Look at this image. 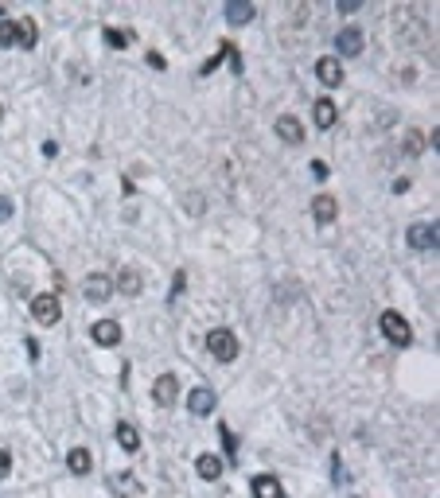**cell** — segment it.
<instances>
[{
  "instance_id": "1",
  "label": "cell",
  "mask_w": 440,
  "mask_h": 498,
  "mask_svg": "<svg viewBox=\"0 0 440 498\" xmlns=\"http://www.w3.org/2000/svg\"><path fill=\"white\" fill-rule=\"evenodd\" d=\"M206 351H211L219 362H234V359H238V339H234V331H226V327L206 331Z\"/></svg>"
},
{
  "instance_id": "2",
  "label": "cell",
  "mask_w": 440,
  "mask_h": 498,
  "mask_svg": "<svg viewBox=\"0 0 440 498\" xmlns=\"http://www.w3.org/2000/svg\"><path fill=\"white\" fill-rule=\"evenodd\" d=\"M31 315H36L39 327H55V323H59V315H63L59 296H51V292L36 296V300H31Z\"/></svg>"
},
{
  "instance_id": "3",
  "label": "cell",
  "mask_w": 440,
  "mask_h": 498,
  "mask_svg": "<svg viewBox=\"0 0 440 498\" xmlns=\"http://www.w3.org/2000/svg\"><path fill=\"white\" fill-rule=\"evenodd\" d=\"M382 335H386L394 346H405V343L413 339V327H409V323H405L397 312H382Z\"/></svg>"
},
{
  "instance_id": "4",
  "label": "cell",
  "mask_w": 440,
  "mask_h": 498,
  "mask_svg": "<svg viewBox=\"0 0 440 498\" xmlns=\"http://www.w3.org/2000/svg\"><path fill=\"white\" fill-rule=\"evenodd\" d=\"M82 296H86L90 304H105L113 296V280L105 277V272H90L86 285H82Z\"/></svg>"
},
{
  "instance_id": "5",
  "label": "cell",
  "mask_w": 440,
  "mask_h": 498,
  "mask_svg": "<svg viewBox=\"0 0 440 498\" xmlns=\"http://www.w3.org/2000/svg\"><path fill=\"white\" fill-rule=\"evenodd\" d=\"M409 249H417V253L436 249V222H413L409 226Z\"/></svg>"
},
{
  "instance_id": "6",
  "label": "cell",
  "mask_w": 440,
  "mask_h": 498,
  "mask_svg": "<svg viewBox=\"0 0 440 498\" xmlns=\"http://www.w3.org/2000/svg\"><path fill=\"white\" fill-rule=\"evenodd\" d=\"M179 397V378L176 374H160V378L152 381V401L156 405H172Z\"/></svg>"
},
{
  "instance_id": "7",
  "label": "cell",
  "mask_w": 440,
  "mask_h": 498,
  "mask_svg": "<svg viewBox=\"0 0 440 498\" xmlns=\"http://www.w3.org/2000/svg\"><path fill=\"white\" fill-rule=\"evenodd\" d=\"M90 339H94L98 346H117L121 343V323L117 319H98L94 327H90Z\"/></svg>"
},
{
  "instance_id": "8",
  "label": "cell",
  "mask_w": 440,
  "mask_h": 498,
  "mask_svg": "<svg viewBox=\"0 0 440 498\" xmlns=\"http://www.w3.org/2000/svg\"><path fill=\"white\" fill-rule=\"evenodd\" d=\"M187 409L195 413V417H211V413H214V389H206V386L191 389V393H187Z\"/></svg>"
},
{
  "instance_id": "9",
  "label": "cell",
  "mask_w": 440,
  "mask_h": 498,
  "mask_svg": "<svg viewBox=\"0 0 440 498\" xmlns=\"http://www.w3.org/2000/svg\"><path fill=\"white\" fill-rule=\"evenodd\" d=\"M312 218L320 222V226H331V222L339 218V203L331 195H315L312 198Z\"/></svg>"
},
{
  "instance_id": "10",
  "label": "cell",
  "mask_w": 440,
  "mask_h": 498,
  "mask_svg": "<svg viewBox=\"0 0 440 498\" xmlns=\"http://www.w3.org/2000/svg\"><path fill=\"white\" fill-rule=\"evenodd\" d=\"M315 78H320L323 86H339V82H343V66H339V59H331V55L315 59Z\"/></svg>"
},
{
  "instance_id": "11",
  "label": "cell",
  "mask_w": 440,
  "mask_h": 498,
  "mask_svg": "<svg viewBox=\"0 0 440 498\" xmlns=\"http://www.w3.org/2000/svg\"><path fill=\"white\" fill-rule=\"evenodd\" d=\"M335 51L343 55V59L359 55V51H362V31H359V28H343V31L335 36Z\"/></svg>"
},
{
  "instance_id": "12",
  "label": "cell",
  "mask_w": 440,
  "mask_h": 498,
  "mask_svg": "<svg viewBox=\"0 0 440 498\" xmlns=\"http://www.w3.org/2000/svg\"><path fill=\"white\" fill-rule=\"evenodd\" d=\"M312 117H315V129H323V132L335 129V117H339V113H335V102H331V97H320V102L312 105Z\"/></svg>"
},
{
  "instance_id": "13",
  "label": "cell",
  "mask_w": 440,
  "mask_h": 498,
  "mask_svg": "<svg viewBox=\"0 0 440 498\" xmlns=\"http://www.w3.org/2000/svg\"><path fill=\"white\" fill-rule=\"evenodd\" d=\"M277 137L285 140V144H300V140H304V129H300V121H296L293 113L277 117Z\"/></svg>"
},
{
  "instance_id": "14",
  "label": "cell",
  "mask_w": 440,
  "mask_h": 498,
  "mask_svg": "<svg viewBox=\"0 0 440 498\" xmlns=\"http://www.w3.org/2000/svg\"><path fill=\"white\" fill-rule=\"evenodd\" d=\"M66 467H70V475H90L94 460H90L86 447H70V452H66Z\"/></svg>"
},
{
  "instance_id": "15",
  "label": "cell",
  "mask_w": 440,
  "mask_h": 498,
  "mask_svg": "<svg viewBox=\"0 0 440 498\" xmlns=\"http://www.w3.org/2000/svg\"><path fill=\"white\" fill-rule=\"evenodd\" d=\"M253 498H285V487L273 475H257L253 479Z\"/></svg>"
},
{
  "instance_id": "16",
  "label": "cell",
  "mask_w": 440,
  "mask_h": 498,
  "mask_svg": "<svg viewBox=\"0 0 440 498\" xmlns=\"http://www.w3.org/2000/svg\"><path fill=\"white\" fill-rule=\"evenodd\" d=\"M226 20L234 23V28L250 23L253 20V4H246V0H230V4H226Z\"/></svg>"
},
{
  "instance_id": "17",
  "label": "cell",
  "mask_w": 440,
  "mask_h": 498,
  "mask_svg": "<svg viewBox=\"0 0 440 498\" xmlns=\"http://www.w3.org/2000/svg\"><path fill=\"white\" fill-rule=\"evenodd\" d=\"M113 288H121L125 296H137L140 292V272L137 269H121L117 280H113Z\"/></svg>"
},
{
  "instance_id": "18",
  "label": "cell",
  "mask_w": 440,
  "mask_h": 498,
  "mask_svg": "<svg viewBox=\"0 0 440 498\" xmlns=\"http://www.w3.org/2000/svg\"><path fill=\"white\" fill-rule=\"evenodd\" d=\"M102 39H105V47H113V51H117V47L125 51V47H129L137 36H132L129 28H105V36H102Z\"/></svg>"
},
{
  "instance_id": "19",
  "label": "cell",
  "mask_w": 440,
  "mask_h": 498,
  "mask_svg": "<svg viewBox=\"0 0 440 498\" xmlns=\"http://www.w3.org/2000/svg\"><path fill=\"white\" fill-rule=\"evenodd\" d=\"M195 467H199V475H203V479H219L222 475V460H219V455H211V452L199 455Z\"/></svg>"
},
{
  "instance_id": "20",
  "label": "cell",
  "mask_w": 440,
  "mask_h": 498,
  "mask_svg": "<svg viewBox=\"0 0 440 498\" xmlns=\"http://www.w3.org/2000/svg\"><path fill=\"white\" fill-rule=\"evenodd\" d=\"M113 436H117V444L125 447V452H137V447H140V436H137V428H132L129 420H121V425H117V433H113Z\"/></svg>"
},
{
  "instance_id": "21",
  "label": "cell",
  "mask_w": 440,
  "mask_h": 498,
  "mask_svg": "<svg viewBox=\"0 0 440 498\" xmlns=\"http://www.w3.org/2000/svg\"><path fill=\"white\" fill-rule=\"evenodd\" d=\"M16 28H20V47H36L39 43V28H36V20H16Z\"/></svg>"
},
{
  "instance_id": "22",
  "label": "cell",
  "mask_w": 440,
  "mask_h": 498,
  "mask_svg": "<svg viewBox=\"0 0 440 498\" xmlns=\"http://www.w3.org/2000/svg\"><path fill=\"white\" fill-rule=\"evenodd\" d=\"M20 43V28L12 20H0V47H16Z\"/></svg>"
},
{
  "instance_id": "23",
  "label": "cell",
  "mask_w": 440,
  "mask_h": 498,
  "mask_svg": "<svg viewBox=\"0 0 440 498\" xmlns=\"http://www.w3.org/2000/svg\"><path fill=\"white\" fill-rule=\"evenodd\" d=\"M110 487H113V491H121V494H137L140 491L132 475H110Z\"/></svg>"
},
{
  "instance_id": "24",
  "label": "cell",
  "mask_w": 440,
  "mask_h": 498,
  "mask_svg": "<svg viewBox=\"0 0 440 498\" xmlns=\"http://www.w3.org/2000/svg\"><path fill=\"white\" fill-rule=\"evenodd\" d=\"M405 152L421 156V132H409V137H405Z\"/></svg>"
},
{
  "instance_id": "25",
  "label": "cell",
  "mask_w": 440,
  "mask_h": 498,
  "mask_svg": "<svg viewBox=\"0 0 440 498\" xmlns=\"http://www.w3.org/2000/svg\"><path fill=\"white\" fill-rule=\"evenodd\" d=\"M219 433H222V444H226V452H230V455H234V452H238V436H234V433H230V428H226V425H222V428H219Z\"/></svg>"
},
{
  "instance_id": "26",
  "label": "cell",
  "mask_w": 440,
  "mask_h": 498,
  "mask_svg": "<svg viewBox=\"0 0 440 498\" xmlns=\"http://www.w3.org/2000/svg\"><path fill=\"white\" fill-rule=\"evenodd\" d=\"M148 66H152V70H168V63H164V55L160 51H148V59H145Z\"/></svg>"
},
{
  "instance_id": "27",
  "label": "cell",
  "mask_w": 440,
  "mask_h": 498,
  "mask_svg": "<svg viewBox=\"0 0 440 498\" xmlns=\"http://www.w3.org/2000/svg\"><path fill=\"white\" fill-rule=\"evenodd\" d=\"M8 218H12V198L0 195V222H8Z\"/></svg>"
},
{
  "instance_id": "28",
  "label": "cell",
  "mask_w": 440,
  "mask_h": 498,
  "mask_svg": "<svg viewBox=\"0 0 440 498\" xmlns=\"http://www.w3.org/2000/svg\"><path fill=\"white\" fill-rule=\"evenodd\" d=\"M184 288H187V277H184V269H179V272H176V285H172V300H176Z\"/></svg>"
},
{
  "instance_id": "29",
  "label": "cell",
  "mask_w": 440,
  "mask_h": 498,
  "mask_svg": "<svg viewBox=\"0 0 440 498\" xmlns=\"http://www.w3.org/2000/svg\"><path fill=\"white\" fill-rule=\"evenodd\" d=\"M8 471H12V455H8V452H4V447H0V479H4V475H8Z\"/></svg>"
},
{
  "instance_id": "30",
  "label": "cell",
  "mask_w": 440,
  "mask_h": 498,
  "mask_svg": "<svg viewBox=\"0 0 440 498\" xmlns=\"http://www.w3.org/2000/svg\"><path fill=\"white\" fill-rule=\"evenodd\" d=\"M312 176H315V179H328V164L315 160V164H312Z\"/></svg>"
},
{
  "instance_id": "31",
  "label": "cell",
  "mask_w": 440,
  "mask_h": 498,
  "mask_svg": "<svg viewBox=\"0 0 440 498\" xmlns=\"http://www.w3.org/2000/svg\"><path fill=\"white\" fill-rule=\"evenodd\" d=\"M0 12H4V8H0Z\"/></svg>"
},
{
  "instance_id": "32",
  "label": "cell",
  "mask_w": 440,
  "mask_h": 498,
  "mask_svg": "<svg viewBox=\"0 0 440 498\" xmlns=\"http://www.w3.org/2000/svg\"><path fill=\"white\" fill-rule=\"evenodd\" d=\"M0 113H4V110H0Z\"/></svg>"
}]
</instances>
